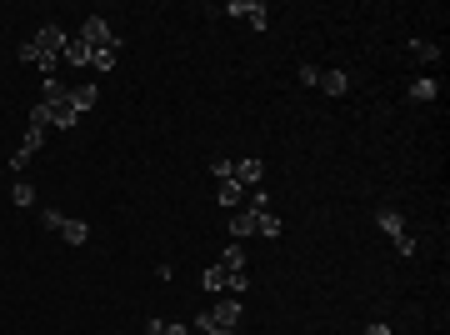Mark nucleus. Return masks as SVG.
<instances>
[{
	"mask_svg": "<svg viewBox=\"0 0 450 335\" xmlns=\"http://www.w3.org/2000/svg\"><path fill=\"white\" fill-rule=\"evenodd\" d=\"M210 335H236V330H210Z\"/></svg>",
	"mask_w": 450,
	"mask_h": 335,
	"instance_id": "a878e982",
	"label": "nucleus"
},
{
	"mask_svg": "<svg viewBox=\"0 0 450 335\" xmlns=\"http://www.w3.org/2000/svg\"><path fill=\"white\" fill-rule=\"evenodd\" d=\"M210 176H220V181H236V165L225 160V155H215V160H210Z\"/></svg>",
	"mask_w": 450,
	"mask_h": 335,
	"instance_id": "412c9836",
	"label": "nucleus"
},
{
	"mask_svg": "<svg viewBox=\"0 0 450 335\" xmlns=\"http://www.w3.org/2000/svg\"><path fill=\"white\" fill-rule=\"evenodd\" d=\"M116 61H121V40H110V45L90 50V66H95V71H116Z\"/></svg>",
	"mask_w": 450,
	"mask_h": 335,
	"instance_id": "423d86ee",
	"label": "nucleus"
},
{
	"mask_svg": "<svg viewBox=\"0 0 450 335\" xmlns=\"http://www.w3.org/2000/svg\"><path fill=\"white\" fill-rule=\"evenodd\" d=\"M411 55L420 66H430V61H440V45H430V40H411Z\"/></svg>",
	"mask_w": 450,
	"mask_h": 335,
	"instance_id": "ddd939ff",
	"label": "nucleus"
},
{
	"mask_svg": "<svg viewBox=\"0 0 450 335\" xmlns=\"http://www.w3.org/2000/svg\"><path fill=\"white\" fill-rule=\"evenodd\" d=\"M160 335H195L190 325H160Z\"/></svg>",
	"mask_w": 450,
	"mask_h": 335,
	"instance_id": "b1692460",
	"label": "nucleus"
},
{
	"mask_svg": "<svg viewBox=\"0 0 450 335\" xmlns=\"http://www.w3.org/2000/svg\"><path fill=\"white\" fill-rule=\"evenodd\" d=\"M365 335H390V325H385V320H375V325H365Z\"/></svg>",
	"mask_w": 450,
	"mask_h": 335,
	"instance_id": "393cba45",
	"label": "nucleus"
},
{
	"mask_svg": "<svg viewBox=\"0 0 450 335\" xmlns=\"http://www.w3.org/2000/svg\"><path fill=\"white\" fill-rule=\"evenodd\" d=\"M236 181H241V185H260V181H265V165H260L255 155L241 160V165H236Z\"/></svg>",
	"mask_w": 450,
	"mask_h": 335,
	"instance_id": "0eeeda50",
	"label": "nucleus"
},
{
	"mask_svg": "<svg viewBox=\"0 0 450 335\" xmlns=\"http://www.w3.org/2000/svg\"><path fill=\"white\" fill-rule=\"evenodd\" d=\"M435 95H440V85H435V80H415V85H411V100H420V105H425V100H435Z\"/></svg>",
	"mask_w": 450,
	"mask_h": 335,
	"instance_id": "f3484780",
	"label": "nucleus"
},
{
	"mask_svg": "<svg viewBox=\"0 0 450 335\" xmlns=\"http://www.w3.org/2000/svg\"><path fill=\"white\" fill-rule=\"evenodd\" d=\"M61 236H66L71 245H85V240H90V226H85V220H71V215H66V226H61Z\"/></svg>",
	"mask_w": 450,
	"mask_h": 335,
	"instance_id": "9b49d317",
	"label": "nucleus"
},
{
	"mask_svg": "<svg viewBox=\"0 0 450 335\" xmlns=\"http://www.w3.org/2000/svg\"><path fill=\"white\" fill-rule=\"evenodd\" d=\"M210 320H215V330H236V325H241V300H236V296L220 300V305L210 310Z\"/></svg>",
	"mask_w": 450,
	"mask_h": 335,
	"instance_id": "20e7f679",
	"label": "nucleus"
},
{
	"mask_svg": "<svg viewBox=\"0 0 450 335\" xmlns=\"http://www.w3.org/2000/svg\"><path fill=\"white\" fill-rule=\"evenodd\" d=\"M40 105H45V121L61 126V130H71V126L80 121V110L71 105V90H66V95H50V100H40Z\"/></svg>",
	"mask_w": 450,
	"mask_h": 335,
	"instance_id": "f257e3e1",
	"label": "nucleus"
},
{
	"mask_svg": "<svg viewBox=\"0 0 450 335\" xmlns=\"http://www.w3.org/2000/svg\"><path fill=\"white\" fill-rule=\"evenodd\" d=\"M225 16H245V20H250L255 30H265V20H270L260 0H231V6H225Z\"/></svg>",
	"mask_w": 450,
	"mask_h": 335,
	"instance_id": "7ed1b4c3",
	"label": "nucleus"
},
{
	"mask_svg": "<svg viewBox=\"0 0 450 335\" xmlns=\"http://www.w3.org/2000/svg\"><path fill=\"white\" fill-rule=\"evenodd\" d=\"M215 200H220V205H241V181H220Z\"/></svg>",
	"mask_w": 450,
	"mask_h": 335,
	"instance_id": "2eb2a0df",
	"label": "nucleus"
},
{
	"mask_svg": "<svg viewBox=\"0 0 450 335\" xmlns=\"http://www.w3.org/2000/svg\"><path fill=\"white\" fill-rule=\"evenodd\" d=\"M61 61H66V66H75V71H80V66H90V45H85L80 35H71V40H66V55H61Z\"/></svg>",
	"mask_w": 450,
	"mask_h": 335,
	"instance_id": "39448f33",
	"label": "nucleus"
},
{
	"mask_svg": "<svg viewBox=\"0 0 450 335\" xmlns=\"http://www.w3.org/2000/svg\"><path fill=\"white\" fill-rule=\"evenodd\" d=\"M255 231H260L265 240H280V215H265V210H260V215H255Z\"/></svg>",
	"mask_w": 450,
	"mask_h": 335,
	"instance_id": "4468645a",
	"label": "nucleus"
},
{
	"mask_svg": "<svg viewBox=\"0 0 450 335\" xmlns=\"http://www.w3.org/2000/svg\"><path fill=\"white\" fill-rule=\"evenodd\" d=\"M11 200H16V205H35V190H30V181H16Z\"/></svg>",
	"mask_w": 450,
	"mask_h": 335,
	"instance_id": "4be33fe9",
	"label": "nucleus"
},
{
	"mask_svg": "<svg viewBox=\"0 0 450 335\" xmlns=\"http://www.w3.org/2000/svg\"><path fill=\"white\" fill-rule=\"evenodd\" d=\"M200 286H205V291H225V265H210V270L200 275Z\"/></svg>",
	"mask_w": 450,
	"mask_h": 335,
	"instance_id": "a211bd4d",
	"label": "nucleus"
},
{
	"mask_svg": "<svg viewBox=\"0 0 450 335\" xmlns=\"http://www.w3.org/2000/svg\"><path fill=\"white\" fill-rule=\"evenodd\" d=\"M225 291H231V296H245V291H250L245 270H225Z\"/></svg>",
	"mask_w": 450,
	"mask_h": 335,
	"instance_id": "dca6fc26",
	"label": "nucleus"
},
{
	"mask_svg": "<svg viewBox=\"0 0 450 335\" xmlns=\"http://www.w3.org/2000/svg\"><path fill=\"white\" fill-rule=\"evenodd\" d=\"M95 100H100V90H95V85H75V90H71V105H75V110H90Z\"/></svg>",
	"mask_w": 450,
	"mask_h": 335,
	"instance_id": "f8f14e48",
	"label": "nucleus"
},
{
	"mask_svg": "<svg viewBox=\"0 0 450 335\" xmlns=\"http://www.w3.org/2000/svg\"><path fill=\"white\" fill-rule=\"evenodd\" d=\"M315 85H320L325 95H346V90H351V75H346V71H325Z\"/></svg>",
	"mask_w": 450,
	"mask_h": 335,
	"instance_id": "1a4fd4ad",
	"label": "nucleus"
},
{
	"mask_svg": "<svg viewBox=\"0 0 450 335\" xmlns=\"http://www.w3.org/2000/svg\"><path fill=\"white\" fill-rule=\"evenodd\" d=\"M220 265H225V270H245V250H241V240L225 250V260H220Z\"/></svg>",
	"mask_w": 450,
	"mask_h": 335,
	"instance_id": "6ab92c4d",
	"label": "nucleus"
},
{
	"mask_svg": "<svg viewBox=\"0 0 450 335\" xmlns=\"http://www.w3.org/2000/svg\"><path fill=\"white\" fill-rule=\"evenodd\" d=\"M40 226H45L50 236H61V226H66V215H61V210H40Z\"/></svg>",
	"mask_w": 450,
	"mask_h": 335,
	"instance_id": "aec40b11",
	"label": "nucleus"
},
{
	"mask_svg": "<svg viewBox=\"0 0 450 335\" xmlns=\"http://www.w3.org/2000/svg\"><path fill=\"white\" fill-rule=\"evenodd\" d=\"M80 40H85L90 50H100V45H110V40H121V35L110 30V20H105V16H90V20L80 25Z\"/></svg>",
	"mask_w": 450,
	"mask_h": 335,
	"instance_id": "f03ea898",
	"label": "nucleus"
},
{
	"mask_svg": "<svg viewBox=\"0 0 450 335\" xmlns=\"http://www.w3.org/2000/svg\"><path fill=\"white\" fill-rule=\"evenodd\" d=\"M375 226H380L390 240H401V236H406V220H401L396 210H375Z\"/></svg>",
	"mask_w": 450,
	"mask_h": 335,
	"instance_id": "6e6552de",
	"label": "nucleus"
},
{
	"mask_svg": "<svg viewBox=\"0 0 450 335\" xmlns=\"http://www.w3.org/2000/svg\"><path fill=\"white\" fill-rule=\"evenodd\" d=\"M20 61H25V66H35V61H40V50H35V40H25V45H20Z\"/></svg>",
	"mask_w": 450,
	"mask_h": 335,
	"instance_id": "5701e85b",
	"label": "nucleus"
},
{
	"mask_svg": "<svg viewBox=\"0 0 450 335\" xmlns=\"http://www.w3.org/2000/svg\"><path fill=\"white\" fill-rule=\"evenodd\" d=\"M255 215H260V210H241V215H231V236H236V240L255 236Z\"/></svg>",
	"mask_w": 450,
	"mask_h": 335,
	"instance_id": "9d476101",
	"label": "nucleus"
}]
</instances>
